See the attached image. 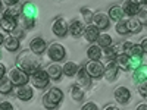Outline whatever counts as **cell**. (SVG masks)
Returning <instances> with one entry per match:
<instances>
[{
	"mask_svg": "<svg viewBox=\"0 0 147 110\" xmlns=\"http://www.w3.org/2000/svg\"><path fill=\"white\" fill-rule=\"evenodd\" d=\"M63 99V93L60 91L59 88H50L43 97V106L49 110H52V109H56L60 101H62Z\"/></svg>",
	"mask_w": 147,
	"mask_h": 110,
	"instance_id": "obj_1",
	"label": "cell"
},
{
	"mask_svg": "<svg viewBox=\"0 0 147 110\" xmlns=\"http://www.w3.org/2000/svg\"><path fill=\"white\" fill-rule=\"evenodd\" d=\"M37 16V7L34 3H25L22 6V22L25 28H32Z\"/></svg>",
	"mask_w": 147,
	"mask_h": 110,
	"instance_id": "obj_2",
	"label": "cell"
},
{
	"mask_svg": "<svg viewBox=\"0 0 147 110\" xmlns=\"http://www.w3.org/2000/svg\"><path fill=\"white\" fill-rule=\"evenodd\" d=\"M10 82L16 85V87H22V85H27L28 81H30V76L25 70H22L21 68H13L10 72H9V76Z\"/></svg>",
	"mask_w": 147,
	"mask_h": 110,
	"instance_id": "obj_3",
	"label": "cell"
},
{
	"mask_svg": "<svg viewBox=\"0 0 147 110\" xmlns=\"http://www.w3.org/2000/svg\"><path fill=\"white\" fill-rule=\"evenodd\" d=\"M31 81L34 84L35 88L38 90H43L49 85V81H50V76H49L47 70H43V69H37L34 73H31Z\"/></svg>",
	"mask_w": 147,
	"mask_h": 110,
	"instance_id": "obj_4",
	"label": "cell"
},
{
	"mask_svg": "<svg viewBox=\"0 0 147 110\" xmlns=\"http://www.w3.org/2000/svg\"><path fill=\"white\" fill-rule=\"evenodd\" d=\"M19 66L22 70H25L27 73H34L38 68V63L37 60L32 59V57H28V53H22L21 54V59H19Z\"/></svg>",
	"mask_w": 147,
	"mask_h": 110,
	"instance_id": "obj_5",
	"label": "cell"
},
{
	"mask_svg": "<svg viewBox=\"0 0 147 110\" xmlns=\"http://www.w3.org/2000/svg\"><path fill=\"white\" fill-rule=\"evenodd\" d=\"M85 70H87V73L91 76V78H102V76H105V70H106V68L103 66V63L102 62H88L87 65H85Z\"/></svg>",
	"mask_w": 147,
	"mask_h": 110,
	"instance_id": "obj_6",
	"label": "cell"
},
{
	"mask_svg": "<svg viewBox=\"0 0 147 110\" xmlns=\"http://www.w3.org/2000/svg\"><path fill=\"white\" fill-rule=\"evenodd\" d=\"M47 54L52 60H62L66 54V50L62 44L59 43H53L50 47H47Z\"/></svg>",
	"mask_w": 147,
	"mask_h": 110,
	"instance_id": "obj_7",
	"label": "cell"
},
{
	"mask_svg": "<svg viewBox=\"0 0 147 110\" xmlns=\"http://www.w3.org/2000/svg\"><path fill=\"white\" fill-rule=\"evenodd\" d=\"M52 31H53V34H55V35H57V37H65V35H66V32L69 31V27H68V23H66V21H65V19L59 18V19H56V21L53 22V25H52Z\"/></svg>",
	"mask_w": 147,
	"mask_h": 110,
	"instance_id": "obj_8",
	"label": "cell"
},
{
	"mask_svg": "<svg viewBox=\"0 0 147 110\" xmlns=\"http://www.w3.org/2000/svg\"><path fill=\"white\" fill-rule=\"evenodd\" d=\"M115 95V100L119 103V104H127L131 99V91L127 88V87H118L113 93Z\"/></svg>",
	"mask_w": 147,
	"mask_h": 110,
	"instance_id": "obj_9",
	"label": "cell"
},
{
	"mask_svg": "<svg viewBox=\"0 0 147 110\" xmlns=\"http://www.w3.org/2000/svg\"><path fill=\"white\" fill-rule=\"evenodd\" d=\"M122 9H124V13L128 15L129 18H136L140 13L141 6L138 5V2H125Z\"/></svg>",
	"mask_w": 147,
	"mask_h": 110,
	"instance_id": "obj_10",
	"label": "cell"
},
{
	"mask_svg": "<svg viewBox=\"0 0 147 110\" xmlns=\"http://www.w3.org/2000/svg\"><path fill=\"white\" fill-rule=\"evenodd\" d=\"M30 48L34 54H41L47 50V46H46V41L41 38V37H37L34 38L31 43H30Z\"/></svg>",
	"mask_w": 147,
	"mask_h": 110,
	"instance_id": "obj_11",
	"label": "cell"
},
{
	"mask_svg": "<svg viewBox=\"0 0 147 110\" xmlns=\"http://www.w3.org/2000/svg\"><path fill=\"white\" fill-rule=\"evenodd\" d=\"M93 22H94V25L99 28V30H106V28H109L110 19H109L107 15H105V13H102V12H99V13L94 15Z\"/></svg>",
	"mask_w": 147,
	"mask_h": 110,
	"instance_id": "obj_12",
	"label": "cell"
},
{
	"mask_svg": "<svg viewBox=\"0 0 147 110\" xmlns=\"http://www.w3.org/2000/svg\"><path fill=\"white\" fill-rule=\"evenodd\" d=\"M32 95H34V91L30 85H22V87H18V90H16V97L19 100L28 101L32 99Z\"/></svg>",
	"mask_w": 147,
	"mask_h": 110,
	"instance_id": "obj_13",
	"label": "cell"
},
{
	"mask_svg": "<svg viewBox=\"0 0 147 110\" xmlns=\"http://www.w3.org/2000/svg\"><path fill=\"white\" fill-rule=\"evenodd\" d=\"M77 81H78V84L81 85V87H85V88H88L91 85V76L87 73V70H85V66L80 68V70L77 73Z\"/></svg>",
	"mask_w": 147,
	"mask_h": 110,
	"instance_id": "obj_14",
	"label": "cell"
},
{
	"mask_svg": "<svg viewBox=\"0 0 147 110\" xmlns=\"http://www.w3.org/2000/svg\"><path fill=\"white\" fill-rule=\"evenodd\" d=\"M132 79L137 84L147 82V65H141L137 70L132 72Z\"/></svg>",
	"mask_w": 147,
	"mask_h": 110,
	"instance_id": "obj_15",
	"label": "cell"
},
{
	"mask_svg": "<svg viewBox=\"0 0 147 110\" xmlns=\"http://www.w3.org/2000/svg\"><path fill=\"white\" fill-rule=\"evenodd\" d=\"M84 35H85V40L90 41V43L97 41V38H99V35H100V30L96 25H87V28L84 31Z\"/></svg>",
	"mask_w": 147,
	"mask_h": 110,
	"instance_id": "obj_16",
	"label": "cell"
},
{
	"mask_svg": "<svg viewBox=\"0 0 147 110\" xmlns=\"http://www.w3.org/2000/svg\"><path fill=\"white\" fill-rule=\"evenodd\" d=\"M118 69H119V66L116 65V62H109V65L106 66V70H105V76H106V79H107L109 82L116 79V76H118Z\"/></svg>",
	"mask_w": 147,
	"mask_h": 110,
	"instance_id": "obj_17",
	"label": "cell"
},
{
	"mask_svg": "<svg viewBox=\"0 0 147 110\" xmlns=\"http://www.w3.org/2000/svg\"><path fill=\"white\" fill-rule=\"evenodd\" d=\"M47 73H49V76H50V79L57 81V79H60V76H62L63 68H62V66H59L57 63H52L50 66L47 68Z\"/></svg>",
	"mask_w": 147,
	"mask_h": 110,
	"instance_id": "obj_18",
	"label": "cell"
},
{
	"mask_svg": "<svg viewBox=\"0 0 147 110\" xmlns=\"http://www.w3.org/2000/svg\"><path fill=\"white\" fill-rule=\"evenodd\" d=\"M102 48L97 46V44H93V46H90L88 47V50H87V56H88V59H91L93 62H99L100 60V57H102Z\"/></svg>",
	"mask_w": 147,
	"mask_h": 110,
	"instance_id": "obj_19",
	"label": "cell"
},
{
	"mask_svg": "<svg viewBox=\"0 0 147 110\" xmlns=\"http://www.w3.org/2000/svg\"><path fill=\"white\" fill-rule=\"evenodd\" d=\"M109 19H112V21H122V18H124V9H122L121 6H112L109 9Z\"/></svg>",
	"mask_w": 147,
	"mask_h": 110,
	"instance_id": "obj_20",
	"label": "cell"
},
{
	"mask_svg": "<svg viewBox=\"0 0 147 110\" xmlns=\"http://www.w3.org/2000/svg\"><path fill=\"white\" fill-rule=\"evenodd\" d=\"M127 27H128V32H131V34H138L141 31V28H143V25L137 19V16L136 18H129L127 21Z\"/></svg>",
	"mask_w": 147,
	"mask_h": 110,
	"instance_id": "obj_21",
	"label": "cell"
},
{
	"mask_svg": "<svg viewBox=\"0 0 147 110\" xmlns=\"http://www.w3.org/2000/svg\"><path fill=\"white\" fill-rule=\"evenodd\" d=\"M84 31H85V28H84L81 21H74L71 25H69V32H71L72 37H75V38H77V37H80Z\"/></svg>",
	"mask_w": 147,
	"mask_h": 110,
	"instance_id": "obj_22",
	"label": "cell"
},
{
	"mask_svg": "<svg viewBox=\"0 0 147 110\" xmlns=\"http://www.w3.org/2000/svg\"><path fill=\"white\" fill-rule=\"evenodd\" d=\"M2 28L5 30V31H15L16 30V19L15 18H10V16H3V21H2Z\"/></svg>",
	"mask_w": 147,
	"mask_h": 110,
	"instance_id": "obj_23",
	"label": "cell"
},
{
	"mask_svg": "<svg viewBox=\"0 0 147 110\" xmlns=\"http://www.w3.org/2000/svg\"><path fill=\"white\" fill-rule=\"evenodd\" d=\"M5 47L7 48L9 52H16L19 48V40L15 38L13 35H10V37H7V38L5 40Z\"/></svg>",
	"mask_w": 147,
	"mask_h": 110,
	"instance_id": "obj_24",
	"label": "cell"
},
{
	"mask_svg": "<svg viewBox=\"0 0 147 110\" xmlns=\"http://www.w3.org/2000/svg\"><path fill=\"white\" fill-rule=\"evenodd\" d=\"M13 88V84L10 82V79L7 76H3L0 79V94H9Z\"/></svg>",
	"mask_w": 147,
	"mask_h": 110,
	"instance_id": "obj_25",
	"label": "cell"
},
{
	"mask_svg": "<svg viewBox=\"0 0 147 110\" xmlns=\"http://www.w3.org/2000/svg\"><path fill=\"white\" fill-rule=\"evenodd\" d=\"M97 46L99 47H103V48H107L112 46V37L109 34H100L99 38H97Z\"/></svg>",
	"mask_w": 147,
	"mask_h": 110,
	"instance_id": "obj_26",
	"label": "cell"
},
{
	"mask_svg": "<svg viewBox=\"0 0 147 110\" xmlns=\"http://www.w3.org/2000/svg\"><path fill=\"white\" fill-rule=\"evenodd\" d=\"M78 70H80V68L74 62H66L65 66H63V73L66 76H74L75 73H78Z\"/></svg>",
	"mask_w": 147,
	"mask_h": 110,
	"instance_id": "obj_27",
	"label": "cell"
},
{
	"mask_svg": "<svg viewBox=\"0 0 147 110\" xmlns=\"http://www.w3.org/2000/svg\"><path fill=\"white\" fill-rule=\"evenodd\" d=\"M116 65L119 66V68H122V69H129V56L128 54H119L118 57H116Z\"/></svg>",
	"mask_w": 147,
	"mask_h": 110,
	"instance_id": "obj_28",
	"label": "cell"
},
{
	"mask_svg": "<svg viewBox=\"0 0 147 110\" xmlns=\"http://www.w3.org/2000/svg\"><path fill=\"white\" fill-rule=\"evenodd\" d=\"M71 95L75 101H81L84 99V91L81 90V87H78V85H74L72 90H71Z\"/></svg>",
	"mask_w": 147,
	"mask_h": 110,
	"instance_id": "obj_29",
	"label": "cell"
},
{
	"mask_svg": "<svg viewBox=\"0 0 147 110\" xmlns=\"http://www.w3.org/2000/svg\"><path fill=\"white\" fill-rule=\"evenodd\" d=\"M143 54H144V52H143V48H141L140 44H134L132 48H131V52L128 53L129 57H143Z\"/></svg>",
	"mask_w": 147,
	"mask_h": 110,
	"instance_id": "obj_30",
	"label": "cell"
},
{
	"mask_svg": "<svg viewBox=\"0 0 147 110\" xmlns=\"http://www.w3.org/2000/svg\"><path fill=\"white\" fill-rule=\"evenodd\" d=\"M116 32L119 34V35H125V34H128V27H127V21L125 19H122V21H119L118 23H116Z\"/></svg>",
	"mask_w": 147,
	"mask_h": 110,
	"instance_id": "obj_31",
	"label": "cell"
},
{
	"mask_svg": "<svg viewBox=\"0 0 147 110\" xmlns=\"http://www.w3.org/2000/svg\"><path fill=\"white\" fill-rule=\"evenodd\" d=\"M81 13H82L84 22H85V23H88V25H90V22H91V21H93V18H94L93 12H91L88 7H82V9H81Z\"/></svg>",
	"mask_w": 147,
	"mask_h": 110,
	"instance_id": "obj_32",
	"label": "cell"
},
{
	"mask_svg": "<svg viewBox=\"0 0 147 110\" xmlns=\"http://www.w3.org/2000/svg\"><path fill=\"white\" fill-rule=\"evenodd\" d=\"M143 57H129V69L131 70H137L141 66Z\"/></svg>",
	"mask_w": 147,
	"mask_h": 110,
	"instance_id": "obj_33",
	"label": "cell"
},
{
	"mask_svg": "<svg viewBox=\"0 0 147 110\" xmlns=\"http://www.w3.org/2000/svg\"><path fill=\"white\" fill-rule=\"evenodd\" d=\"M6 16H10V18H15L16 19V16L21 13V10H19V6L18 5H15V6H10L9 9H6Z\"/></svg>",
	"mask_w": 147,
	"mask_h": 110,
	"instance_id": "obj_34",
	"label": "cell"
},
{
	"mask_svg": "<svg viewBox=\"0 0 147 110\" xmlns=\"http://www.w3.org/2000/svg\"><path fill=\"white\" fill-rule=\"evenodd\" d=\"M105 56H106V59L109 60V62H113V60H116V53L113 52V48H112V46L110 47H107V48H105Z\"/></svg>",
	"mask_w": 147,
	"mask_h": 110,
	"instance_id": "obj_35",
	"label": "cell"
},
{
	"mask_svg": "<svg viewBox=\"0 0 147 110\" xmlns=\"http://www.w3.org/2000/svg\"><path fill=\"white\" fill-rule=\"evenodd\" d=\"M137 19L140 21L141 25H147V10L141 9V10H140V13L137 15Z\"/></svg>",
	"mask_w": 147,
	"mask_h": 110,
	"instance_id": "obj_36",
	"label": "cell"
},
{
	"mask_svg": "<svg viewBox=\"0 0 147 110\" xmlns=\"http://www.w3.org/2000/svg\"><path fill=\"white\" fill-rule=\"evenodd\" d=\"M81 110H99V107H97V104H96V103L88 101V103H85V104L82 106V109H81Z\"/></svg>",
	"mask_w": 147,
	"mask_h": 110,
	"instance_id": "obj_37",
	"label": "cell"
},
{
	"mask_svg": "<svg viewBox=\"0 0 147 110\" xmlns=\"http://www.w3.org/2000/svg\"><path fill=\"white\" fill-rule=\"evenodd\" d=\"M138 93L146 97L147 95V82H143V84H138Z\"/></svg>",
	"mask_w": 147,
	"mask_h": 110,
	"instance_id": "obj_38",
	"label": "cell"
},
{
	"mask_svg": "<svg viewBox=\"0 0 147 110\" xmlns=\"http://www.w3.org/2000/svg\"><path fill=\"white\" fill-rule=\"evenodd\" d=\"M0 110H13V106L9 101H3V103H0Z\"/></svg>",
	"mask_w": 147,
	"mask_h": 110,
	"instance_id": "obj_39",
	"label": "cell"
},
{
	"mask_svg": "<svg viewBox=\"0 0 147 110\" xmlns=\"http://www.w3.org/2000/svg\"><path fill=\"white\" fill-rule=\"evenodd\" d=\"M140 46H141V48H143V52L147 53V38H143L141 43H140Z\"/></svg>",
	"mask_w": 147,
	"mask_h": 110,
	"instance_id": "obj_40",
	"label": "cell"
},
{
	"mask_svg": "<svg viewBox=\"0 0 147 110\" xmlns=\"http://www.w3.org/2000/svg\"><path fill=\"white\" fill-rule=\"evenodd\" d=\"M5 72H6V68H5V65H3V63H0V79H2V78L5 76Z\"/></svg>",
	"mask_w": 147,
	"mask_h": 110,
	"instance_id": "obj_41",
	"label": "cell"
},
{
	"mask_svg": "<svg viewBox=\"0 0 147 110\" xmlns=\"http://www.w3.org/2000/svg\"><path fill=\"white\" fill-rule=\"evenodd\" d=\"M137 110H147V103H140L137 106Z\"/></svg>",
	"mask_w": 147,
	"mask_h": 110,
	"instance_id": "obj_42",
	"label": "cell"
},
{
	"mask_svg": "<svg viewBox=\"0 0 147 110\" xmlns=\"http://www.w3.org/2000/svg\"><path fill=\"white\" fill-rule=\"evenodd\" d=\"M105 110H119V109H118V107H115V106H107Z\"/></svg>",
	"mask_w": 147,
	"mask_h": 110,
	"instance_id": "obj_43",
	"label": "cell"
},
{
	"mask_svg": "<svg viewBox=\"0 0 147 110\" xmlns=\"http://www.w3.org/2000/svg\"><path fill=\"white\" fill-rule=\"evenodd\" d=\"M0 44H5V37L2 32H0Z\"/></svg>",
	"mask_w": 147,
	"mask_h": 110,
	"instance_id": "obj_44",
	"label": "cell"
},
{
	"mask_svg": "<svg viewBox=\"0 0 147 110\" xmlns=\"http://www.w3.org/2000/svg\"><path fill=\"white\" fill-rule=\"evenodd\" d=\"M2 21H3V15L0 13V23H2Z\"/></svg>",
	"mask_w": 147,
	"mask_h": 110,
	"instance_id": "obj_45",
	"label": "cell"
},
{
	"mask_svg": "<svg viewBox=\"0 0 147 110\" xmlns=\"http://www.w3.org/2000/svg\"><path fill=\"white\" fill-rule=\"evenodd\" d=\"M2 6H3V3H2V2H0V9H2Z\"/></svg>",
	"mask_w": 147,
	"mask_h": 110,
	"instance_id": "obj_46",
	"label": "cell"
},
{
	"mask_svg": "<svg viewBox=\"0 0 147 110\" xmlns=\"http://www.w3.org/2000/svg\"><path fill=\"white\" fill-rule=\"evenodd\" d=\"M146 99H147V95H146Z\"/></svg>",
	"mask_w": 147,
	"mask_h": 110,
	"instance_id": "obj_47",
	"label": "cell"
}]
</instances>
